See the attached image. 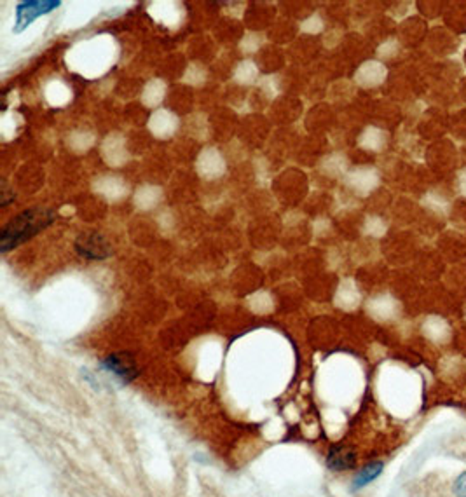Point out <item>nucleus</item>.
I'll list each match as a JSON object with an SVG mask.
<instances>
[{
  "label": "nucleus",
  "instance_id": "nucleus-2",
  "mask_svg": "<svg viewBox=\"0 0 466 497\" xmlns=\"http://www.w3.org/2000/svg\"><path fill=\"white\" fill-rule=\"evenodd\" d=\"M75 252L88 260H103L112 253L110 243L107 241V238L100 232L91 231L81 234L75 241Z\"/></svg>",
  "mask_w": 466,
  "mask_h": 497
},
{
  "label": "nucleus",
  "instance_id": "nucleus-5",
  "mask_svg": "<svg viewBox=\"0 0 466 497\" xmlns=\"http://www.w3.org/2000/svg\"><path fill=\"white\" fill-rule=\"evenodd\" d=\"M357 466V452L347 445H333L327 454V468L337 473L354 470Z\"/></svg>",
  "mask_w": 466,
  "mask_h": 497
},
{
  "label": "nucleus",
  "instance_id": "nucleus-7",
  "mask_svg": "<svg viewBox=\"0 0 466 497\" xmlns=\"http://www.w3.org/2000/svg\"><path fill=\"white\" fill-rule=\"evenodd\" d=\"M453 494L454 497H466V470L454 478Z\"/></svg>",
  "mask_w": 466,
  "mask_h": 497
},
{
  "label": "nucleus",
  "instance_id": "nucleus-6",
  "mask_svg": "<svg viewBox=\"0 0 466 497\" xmlns=\"http://www.w3.org/2000/svg\"><path fill=\"white\" fill-rule=\"evenodd\" d=\"M385 471V463L382 461H374V463L365 464L361 470H358V473L354 475L353 484H351V492H358L361 489H365L367 485H371L372 482L378 480Z\"/></svg>",
  "mask_w": 466,
  "mask_h": 497
},
{
  "label": "nucleus",
  "instance_id": "nucleus-1",
  "mask_svg": "<svg viewBox=\"0 0 466 497\" xmlns=\"http://www.w3.org/2000/svg\"><path fill=\"white\" fill-rule=\"evenodd\" d=\"M58 218V213L51 208H32L18 215L4 227L0 236V252L7 253L27 239L34 238L42 229L49 227Z\"/></svg>",
  "mask_w": 466,
  "mask_h": 497
},
{
  "label": "nucleus",
  "instance_id": "nucleus-4",
  "mask_svg": "<svg viewBox=\"0 0 466 497\" xmlns=\"http://www.w3.org/2000/svg\"><path fill=\"white\" fill-rule=\"evenodd\" d=\"M60 6L58 0H30V2H21L16 7V25H14V32H23L35 18L41 14L51 13L53 9Z\"/></svg>",
  "mask_w": 466,
  "mask_h": 497
},
{
  "label": "nucleus",
  "instance_id": "nucleus-3",
  "mask_svg": "<svg viewBox=\"0 0 466 497\" xmlns=\"http://www.w3.org/2000/svg\"><path fill=\"white\" fill-rule=\"evenodd\" d=\"M100 365H102L103 370L112 374L124 386L135 381L136 375H138V367H136L135 358L130 353H114V355L107 356Z\"/></svg>",
  "mask_w": 466,
  "mask_h": 497
}]
</instances>
